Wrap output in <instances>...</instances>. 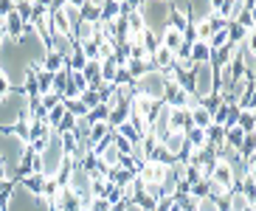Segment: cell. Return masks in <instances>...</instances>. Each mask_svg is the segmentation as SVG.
<instances>
[{"instance_id": "40", "label": "cell", "mask_w": 256, "mask_h": 211, "mask_svg": "<svg viewBox=\"0 0 256 211\" xmlns=\"http://www.w3.org/2000/svg\"><path fill=\"white\" fill-rule=\"evenodd\" d=\"M124 211H141V208H138V206H127Z\"/></svg>"}, {"instance_id": "30", "label": "cell", "mask_w": 256, "mask_h": 211, "mask_svg": "<svg viewBox=\"0 0 256 211\" xmlns=\"http://www.w3.org/2000/svg\"><path fill=\"white\" fill-rule=\"evenodd\" d=\"M40 104H42V110H54V107H60L62 104V98L56 96V93H42V96H40Z\"/></svg>"}, {"instance_id": "19", "label": "cell", "mask_w": 256, "mask_h": 211, "mask_svg": "<svg viewBox=\"0 0 256 211\" xmlns=\"http://www.w3.org/2000/svg\"><path fill=\"white\" fill-rule=\"evenodd\" d=\"M188 113H192V127H197V130H208L211 127V113L208 110L194 107V110H188Z\"/></svg>"}, {"instance_id": "14", "label": "cell", "mask_w": 256, "mask_h": 211, "mask_svg": "<svg viewBox=\"0 0 256 211\" xmlns=\"http://www.w3.org/2000/svg\"><path fill=\"white\" fill-rule=\"evenodd\" d=\"M62 68H65V56H60V54H54V51H46V56H42V70L60 74Z\"/></svg>"}, {"instance_id": "21", "label": "cell", "mask_w": 256, "mask_h": 211, "mask_svg": "<svg viewBox=\"0 0 256 211\" xmlns=\"http://www.w3.org/2000/svg\"><path fill=\"white\" fill-rule=\"evenodd\" d=\"M107 192H110V183L104 174H90V197H104Z\"/></svg>"}, {"instance_id": "36", "label": "cell", "mask_w": 256, "mask_h": 211, "mask_svg": "<svg viewBox=\"0 0 256 211\" xmlns=\"http://www.w3.org/2000/svg\"><path fill=\"white\" fill-rule=\"evenodd\" d=\"M88 211H110V203H107L104 197H93L90 206H88Z\"/></svg>"}, {"instance_id": "23", "label": "cell", "mask_w": 256, "mask_h": 211, "mask_svg": "<svg viewBox=\"0 0 256 211\" xmlns=\"http://www.w3.org/2000/svg\"><path fill=\"white\" fill-rule=\"evenodd\" d=\"M62 8V14L68 17V23L76 26V23H82V14H79V3H70V0H65V3H60Z\"/></svg>"}, {"instance_id": "3", "label": "cell", "mask_w": 256, "mask_h": 211, "mask_svg": "<svg viewBox=\"0 0 256 211\" xmlns=\"http://www.w3.org/2000/svg\"><path fill=\"white\" fill-rule=\"evenodd\" d=\"M192 79H194V90L192 93H194L197 98H206L208 93L217 90V70L211 68L208 62H206V65H197Z\"/></svg>"}, {"instance_id": "5", "label": "cell", "mask_w": 256, "mask_h": 211, "mask_svg": "<svg viewBox=\"0 0 256 211\" xmlns=\"http://www.w3.org/2000/svg\"><path fill=\"white\" fill-rule=\"evenodd\" d=\"M214 14V0H197V3H188V23H203Z\"/></svg>"}, {"instance_id": "16", "label": "cell", "mask_w": 256, "mask_h": 211, "mask_svg": "<svg viewBox=\"0 0 256 211\" xmlns=\"http://www.w3.org/2000/svg\"><path fill=\"white\" fill-rule=\"evenodd\" d=\"M236 127H240L245 136H254V130H256V113H254V110H240Z\"/></svg>"}, {"instance_id": "13", "label": "cell", "mask_w": 256, "mask_h": 211, "mask_svg": "<svg viewBox=\"0 0 256 211\" xmlns=\"http://www.w3.org/2000/svg\"><path fill=\"white\" fill-rule=\"evenodd\" d=\"M138 46L144 48V54H146V56H152V54H155V51L160 48V37L155 34V31L146 28V31L141 34V40H138Z\"/></svg>"}, {"instance_id": "35", "label": "cell", "mask_w": 256, "mask_h": 211, "mask_svg": "<svg viewBox=\"0 0 256 211\" xmlns=\"http://www.w3.org/2000/svg\"><path fill=\"white\" fill-rule=\"evenodd\" d=\"M8 96H12V82L6 74H0V102H6Z\"/></svg>"}, {"instance_id": "1", "label": "cell", "mask_w": 256, "mask_h": 211, "mask_svg": "<svg viewBox=\"0 0 256 211\" xmlns=\"http://www.w3.org/2000/svg\"><path fill=\"white\" fill-rule=\"evenodd\" d=\"M138 14L144 17L146 28L160 34L169 26V3H138Z\"/></svg>"}, {"instance_id": "22", "label": "cell", "mask_w": 256, "mask_h": 211, "mask_svg": "<svg viewBox=\"0 0 256 211\" xmlns=\"http://www.w3.org/2000/svg\"><path fill=\"white\" fill-rule=\"evenodd\" d=\"M62 107H65V113H70L74 118H84V116H88V107H84L79 98H62Z\"/></svg>"}, {"instance_id": "33", "label": "cell", "mask_w": 256, "mask_h": 211, "mask_svg": "<svg viewBox=\"0 0 256 211\" xmlns=\"http://www.w3.org/2000/svg\"><path fill=\"white\" fill-rule=\"evenodd\" d=\"M113 54H116L113 42H102L98 46V62H113Z\"/></svg>"}, {"instance_id": "37", "label": "cell", "mask_w": 256, "mask_h": 211, "mask_svg": "<svg viewBox=\"0 0 256 211\" xmlns=\"http://www.w3.org/2000/svg\"><path fill=\"white\" fill-rule=\"evenodd\" d=\"M14 12V0H0V20Z\"/></svg>"}, {"instance_id": "20", "label": "cell", "mask_w": 256, "mask_h": 211, "mask_svg": "<svg viewBox=\"0 0 256 211\" xmlns=\"http://www.w3.org/2000/svg\"><path fill=\"white\" fill-rule=\"evenodd\" d=\"M124 70L130 74V79H132V82H138L144 74H150V70H146V60H127Z\"/></svg>"}, {"instance_id": "2", "label": "cell", "mask_w": 256, "mask_h": 211, "mask_svg": "<svg viewBox=\"0 0 256 211\" xmlns=\"http://www.w3.org/2000/svg\"><path fill=\"white\" fill-rule=\"evenodd\" d=\"M62 158H65V150H62V138H60V132H51V138H48V146L40 152L42 174H46V178H54V174H56V169H60V164H62Z\"/></svg>"}, {"instance_id": "15", "label": "cell", "mask_w": 256, "mask_h": 211, "mask_svg": "<svg viewBox=\"0 0 256 211\" xmlns=\"http://www.w3.org/2000/svg\"><path fill=\"white\" fill-rule=\"evenodd\" d=\"M113 20H118V0H104L98 12V23H113Z\"/></svg>"}, {"instance_id": "18", "label": "cell", "mask_w": 256, "mask_h": 211, "mask_svg": "<svg viewBox=\"0 0 256 211\" xmlns=\"http://www.w3.org/2000/svg\"><path fill=\"white\" fill-rule=\"evenodd\" d=\"M130 127L136 130L138 136H150V118L146 116H141V113H136V110H130Z\"/></svg>"}, {"instance_id": "27", "label": "cell", "mask_w": 256, "mask_h": 211, "mask_svg": "<svg viewBox=\"0 0 256 211\" xmlns=\"http://www.w3.org/2000/svg\"><path fill=\"white\" fill-rule=\"evenodd\" d=\"M107 116H110V110H107L104 104H96L93 110H88V116H84V118L90 121V124H102V121H107Z\"/></svg>"}, {"instance_id": "10", "label": "cell", "mask_w": 256, "mask_h": 211, "mask_svg": "<svg viewBox=\"0 0 256 211\" xmlns=\"http://www.w3.org/2000/svg\"><path fill=\"white\" fill-rule=\"evenodd\" d=\"M82 76H84V82H88V88L96 90L98 84H102V62H88L82 68Z\"/></svg>"}, {"instance_id": "31", "label": "cell", "mask_w": 256, "mask_h": 211, "mask_svg": "<svg viewBox=\"0 0 256 211\" xmlns=\"http://www.w3.org/2000/svg\"><path fill=\"white\" fill-rule=\"evenodd\" d=\"M79 102H82V104L88 107V110H93L96 104H102V98H98V93H96V90H90V88H88V90H84L82 96H79Z\"/></svg>"}, {"instance_id": "11", "label": "cell", "mask_w": 256, "mask_h": 211, "mask_svg": "<svg viewBox=\"0 0 256 211\" xmlns=\"http://www.w3.org/2000/svg\"><path fill=\"white\" fill-rule=\"evenodd\" d=\"M98 12H102V0H84L79 3V14L84 23H98Z\"/></svg>"}, {"instance_id": "34", "label": "cell", "mask_w": 256, "mask_h": 211, "mask_svg": "<svg viewBox=\"0 0 256 211\" xmlns=\"http://www.w3.org/2000/svg\"><path fill=\"white\" fill-rule=\"evenodd\" d=\"M194 211H220V206H217L214 197H203V200H197Z\"/></svg>"}, {"instance_id": "24", "label": "cell", "mask_w": 256, "mask_h": 211, "mask_svg": "<svg viewBox=\"0 0 256 211\" xmlns=\"http://www.w3.org/2000/svg\"><path fill=\"white\" fill-rule=\"evenodd\" d=\"M200 107H203V110H208L211 116L217 113L220 107H222V96H220V90H214V93H208L206 98H200Z\"/></svg>"}, {"instance_id": "29", "label": "cell", "mask_w": 256, "mask_h": 211, "mask_svg": "<svg viewBox=\"0 0 256 211\" xmlns=\"http://www.w3.org/2000/svg\"><path fill=\"white\" fill-rule=\"evenodd\" d=\"M14 12H17V17H20L26 26L31 23V3H26V0H14Z\"/></svg>"}, {"instance_id": "32", "label": "cell", "mask_w": 256, "mask_h": 211, "mask_svg": "<svg viewBox=\"0 0 256 211\" xmlns=\"http://www.w3.org/2000/svg\"><path fill=\"white\" fill-rule=\"evenodd\" d=\"M222 46H228V34H226V31L211 34V40H208V48H211V51H220Z\"/></svg>"}, {"instance_id": "17", "label": "cell", "mask_w": 256, "mask_h": 211, "mask_svg": "<svg viewBox=\"0 0 256 211\" xmlns=\"http://www.w3.org/2000/svg\"><path fill=\"white\" fill-rule=\"evenodd\" d=\"M68 79H70V70L62 68L60 74H54V82H51V93H56V96H65V90H68Z\"/></svg>"}, {"instance_id": "12", "label": "cell", "mask_w": 256, "mask_h": 211, "mask_svg": "<svg viewBox=\"0 0 256 211\" xmlns=\"http://www.w3.org/2000/svg\"><path fill=\"white\" fill-rule=\"evenodd\" d=\"M130 121V102H121L116 110H110V116H107V124H110V130L121 127V124H127Z\"/></svg>"}, {"instance_id": "7", "label": "cell", "mask_w": 256, "mask_h": 211, "mask_svg": "<svg viewBox=\"0 0 256 211\" xmlns=\"http://www.w3.org/2000/svg\"><path fill=\"white\" fill-rule=\"evenodd\" d=\"M192 130V113L188 110H169V132H188Z\"/></svg>"}, {"instance_id": "25", "label": "cell", "mask_w": 256, "mask_h": 211, "mask_svg": "<svg viewBox=\"0 0 256 211\" xmlns=\"http://www.w3.org/2000/svg\"><path fill=\"white\" fill-rule=\"evenodd\" d=\"M62 118H65V107H54V110H48V116H46V124H48V130H54L56 132V127L62 124Z\"/></svg>"}, {"instance_id": "6", "label": "cell", "mask_w": 256, "mask_h": 211, "mask_svg": "<svg viewBox=\"0 0 256 211\" xmlns=\"http://www.w3.org/2000/svg\"><path fill=\"white\" fill-rule=\"evenodd\" d=\"M17 186L23 188L26 194H31L34 200H40L42 188H46V174H26L23 180H17Z\"/></svg>"}, {"instance_id": "8", "label": "cell", "mask_w": 256, "mask_h": 211, "mask_svg": "<svg viewBox=\"0 0 256 211\" xmlns=\"http://www.w3.org/2000/svg\"><path fill=\"white\" fill-rule=\"evenodd\" d=\"M188 60L194 62V65H206V62H211L208 42H192V46H188Z\"/></svg>"}, {"instance_id": "28", "label": "cell", "mask_w": 256, "mask_h": 211, "mask_svg": "<svg viewBox=\"0 0 256 211\" xmlns=\"http://www.w3.org/2000/svg\"><path fill=\"white\" fill-rule=\"evenodd\" d=\"M116 70H118V65H116V62H102V84H113Z\"/></svg>"}, {"instance_id": "26", "label": "cell", "mask_w": 256, "mask_h": 211, "mask_svg": "<svg viewBox=\"0 0 256 211\" xmlns=\"http://www.w3.org/2000/svg\"><path fill=\"white\" fill-rule=\"evenodd\" d=\"M242 138H245V132H242L240 127H228L226 130V146H231V150H240Z\"/></svg>"}, {"instance_id": "4", "label": "cell", "mask_w": 256, "mask_h": 211, "mask_svg": "<svg viewBox=\"0 0 256 211\" xmlns=\"http://www.w3.org/2000/svg\"><path fill=\"white\" fill-rule=\"evenodd\" d=\"M208 180H214L217 186L228 188V192H234L236 188V180H234V174H231V166L226 164V160H214V166H211V174H208Z\"/></svg>"}, {"instance_id": "38", "label": "cell", "mask_w": 256, "mask_h": 211, "mask_svg": "<svg viewBox=\"0 0 256 211\" xmlns=\"http://www.w3.org/2000/svg\"><path fill=\"white\" fill-rule=\"evenodd\" d=\"M12 183H14V180H8V178H3V180H0V192H3V188H8Z\"/></svg>"}, {"instance_id": "9", "label": "cell", "mask_w": 256, "mask_h": 211, "mask_svg": "<svg viewBox=\"0 0 256 211\" xmlns=\"http://www.w3.org/2000/svg\"><path fill=\"white\" fill-rule=\"evenodd\" d=\"M110 132H113V130H110V124H107V121H102V124H93V127H90V136H88V146H90V150H96L102 141H107V138H110Z\"/></svg>"}, {"instance_id": "39", "label": "cell", "mask_w": 256, "mask_h": 211, "mask_svg": "<svg viewBox=\"0 0 256 211\" xmlns=\"http://www.w3.org/2000/svg\"><path fill=\"white\" fill-rule=\"evenodd\" d=\"M6 40H8V37H6V31L0 28V46H3V42H6Z\"/></svg>"}]
</instances>
